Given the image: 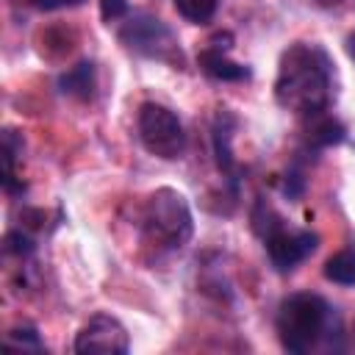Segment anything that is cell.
Returning <instances> with one entry per match:
<instances>
[{
  "label": "cell",
  "mask_w": 355,
  "mask_h": 355,
  "mask_svg": "<svg viewBox=\"0 0 355 355\" xmlns=\"http://www.w3.org/2000/svg\"><path fill=\"white\" fill-rule=\"evenodd\" d=\"M3 347H6V349H22V352H28V349H33V352L44 349V344H42V338H39L36 327H31V324L8 330V333H6V338H3Z\"/></svg>",
  "instance_id": "cell-14"
},
{
  "label": "cell",
  "mask_w": 355,
  "mask_h": 355,
  "mask_svg": "<svg viewBox=\"0 0 355 355\" xmlns=\"http://www.w3.org/2000/svg\"><path fill=\"white\" fill-rule=\"evenodd\" d=\"M6 250L11 255H17V258H28L36 250V241L28 233H22V230H8L6 233Z\"/></svg>",
  "instance_id": "cell-15"
},
{
  "label": "cell",
  "mask_w": 355,
  "mask_h": 355,
  "mask_svg": "<svg viewBox=\"0 0 355 355\" xmlns=\"http://www.w3.org/2000/svg\"><path fill=\"white\" fill-rule=\"evenodd\" d=\"M347 53H349V58L355 61V33H352V36L347 39Z\"/></svg>",
  "instance_id": "cell-18"
},
{
  "label": "cell",
  "mask_w": 355,
  "mask_h": 355,
  "mask_svg": "<svg viewBox=\"0 0 355 355\" xmlns=\"http://www.w3.org/2000/svg\"><path fill=\"white\" fill-rule=\"evenodd\" d=\"M219 0H175V8L183 19L194 22V25H205L214 19Z\"/></svg>",
  "instance_id": "cell-13"
},
{
  "label": "cell",
  "mask_w": 355,
  "mask_h": 355,
  "mask_svg": "<svg viewBox=\"0 0 355 355\" xmlns=\"http://www.w3.org/2000/svg\"><path fill=\"white\" fill-rule=\"evenodd\" d=\"M324 277L338 286H355V247L330 255L324 263Z\"/></svg>",
  "instance_id": "cell-11"
},
{
  "label": "cell",
  "mask_w": 355,
  "mask_h": 355,
  "mask_svg": "<svg viewBox=\"0 0 355 355\" xmlns=\"http://www.w3.org/2000/svg\"><path fill=\"white\" fill-rule=\"evenodd\" d=\"M58 89L69 97H78V100H89L94 94V64L92 61H80L75 64L72 69H67L61 78H58Z\"/></svg>",
  "instance_id": "cell-10"
},
{
  "label": "cell",
  "mask_w": 355,
  "mask_h": 355,
  "mask_svg": "<svg viewBox=\"0 0 355 355\" xmlns=\"http://www.w3.org/2000/svg\"><path fill=\"white\" fill-rule=\"evenodd\" d=\"M144 230L153 241H158L169 250L183 247L194 233V222H191L186 197L175 189L153 191L144 205Z\"/></svg>",
  "instance_id": "cell-3"
},
{
  "label": "cell",
  "mask_w": 355,
  "mask_h": 355,
  "mask_svg": "<svg viewBox=\"0 0 355 355\" xmlns=\"http://www.w3.org/2000/svg\"><path fill=\"white\" fill-rule=\"evenodd\" d=\"M266 241V252L269 261L277 272H291L297 269V263H302L308 255H313V250L319 247V236L311 230H275Z\"/></svg>",
  "instance_id": "cell-7"
},
{
  "label": "cell",
  "mask_w": 355,
  "mask_h": 355,
  "mask_svg": "<svg viewBox=\"0 0 355 355\" xmlns=\"http://www.w3.org/2000/svg\"><path fill=\"white\" fill-rule=\"evenodd\" d=\"M128 347H130L128 330L122 327V322H116L108 313L92 316L75 338V352H80V355H94V352L122 355V352H128Z\"/></svg>",
  "instance_id": "cell-6"
},
{
  "label": "cell",
  "mask_w": 355,
  "mask_h": 355,
  "mask_svg": "<svg viewBox=\"0 0 355 355\" xmlns=\"http://www.w3.org/2000/svg\"><path fill=\"white\" fill-rule=\"evenodd\" d=\"M330 333H341V327L324 297L300 291L280 302L277 336H280L283 349L297 352V355L311 352L324 338H330Z\"/></svg>",
  "instance_id": "cell-2"
},
{
  "label": "cell",
  "mask_w": 355,
  "mask_h": 355,
  "mask_svg": "<svg viewBox=\"0 0 355 355\" xmlns=\"http://www.w3.org/2000/svg\"><path fill=\"white\" fill-rule=\"evenodd\" d=\"M344 139H347L344 125L336 122V119H330V116H319L311 125V130H308V141L313 147H333V144H341Z\"/></svg>",
  "instance_id": "cell-12"
},
{
  "label": "cell",
  "mask_w": 355,
  "mask_h": 355,
  "mask_svg": "<svg viewBox=\"0 0 355 355\" xmlns=\"http://www.w3.org/2000/svg\"><path fill=\"white\" fill-rule=\"evenodd\" d=\"M128 11H130L128 0H100V17L108 25L116 22V19H122V17H128Z\"/></svg>",
  "instance_id": "cell-16"
},
{
  "label": "cell",
  "mask_w": 355,
  "mask_h": 355,
  "mask_svg": "<svg viewBox=\"0 0 355 355\" xmlns=\"http://www.w3.org/2000/svg\"><path fill=\"white\" fill-rule=\"evenodd\" d=\"M275 97L283 108L316 116L330 103V61L316 44H291L280 58Z\"/></svg>",
  "instance_id": "cell-1"
},
{
  "label": "cell",
  "mask_w": 355,
  "mask_h": 355,
  "mask_svg": "<svg viewBox=\"0 0 355 355\" xmlns=\"http://www.w3.org/2000/svg\"><path fill=\"white\" fill-rule=\"evenodd\" d=\"M83 0H33L36 8L42 11H58V8H69V6H80Z\"/></svg>",
  "instance_id": "cell-17"
},
{
  "label": "cell",
  "mask_w": 355,
  "mask_h": 355,
  "mask_svg": "<svg viewBox=\"0 0 355 355\" xmlns=\"http://www.w3.org/2000/svg\"><path fill=\"white\" fill-rule=\"evenodd\" d=\"M119 42L128 50L144 58H158V61H172V55L178 53V42L172 31L158 17H150V14H133L119 28Z\"/></svg>",
  "instance_id": "cell-5"
},
{
  "label": "cell",
  "mask_w": 355,
  "mask_h": 355,
  "mask_svg": "<svg viewBox=\"0 0 355 355\" xmlns=\"http://www.w3.org/2000/svg\"><path fill=\"white\" fill-rule=\"evenodd\" d=\"M233 128H236V116L222 108L216 114V122H214V153H216L219 169L227 172V175H233V169H236V158H233V150H230Z\"/></svg>",
  "instance_id": "cell-9"
},
{
  "label": "cell",
  "mask_w": 355,
  "mask_h": 355,
  "mask_svg": "<svg viewBox=\"0 0 355 355\" xmlns=\"http://www.w3.org/2000/svg\"><path fill=\"white\" fill-rule=\"evenodd\" d=\"M139 139L147 153L164 161H175L186 150V133L175 111L158 103H141L139 108Z\"/></svg>",
  "instance_id": "cell-4"
},
{
  "label": "cell",
  "mask_w": 355,
  "mask_h": 355,
  "mask_svg": "<svg viewBox=\"0 0 355 355\" xmlns=\"http://www.w3.org/2000/svg\"><path fill=\"white\" fill-rule=\"evenodd\" d=\"M197 64H200V69L208 78L222 80V83H236V80H247L250 78V69L241 67V64H236V61H230L225 55V47H219L216 42H208V47L200 50Z\"/></svg>",
  "instance_id": "cell-8"
}]
</instances>
